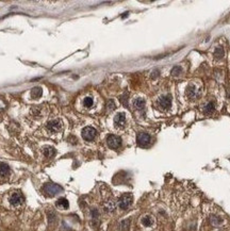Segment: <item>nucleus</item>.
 <instances>
[{"mask_svg":"<svg viewBox=\"0 0 230 231\" xmlns=\"http://www.w3.org/2000/svg\"><path fill=\"white\" fill-rule=\"evenodd\" d=\"M43 191L47 196L52 197V196H55V195H58V194H60V193H62L63 188L61 185H59V184L49 182V183H46L44 185Z\"/></svg>","mask_w":230,"mask_h":231,"instance_id":"1","label":"nucleus"},{"mask_svg":"<svg viewBox=\"0 0 230 231\" xmlns=\"http://www.w3.org/2000/svg\"><path fill=\"white\" fill-rule=\"evenodd\" d=\"M62 122L60 119H53V120L47 122L46 129L50 133H58L59 131H61V129H62Z\"/></svg>","mask_w":230,"mask_h":231,"instance_id":"2","label":"nucleus"},{"mask_svg":"<svg viewBox=\"0 0 230 231\" xmlns=\"http://www.w3.org/2000/svg\"><path fill=\"white\" fill-rule=\"evenodd\" d=\"M133 201V196L131 194H124L119 198V201H118V206L121 208V210H127Z\"/></svg>","mask_w":230,"mask_h":231,"instance_id":"3","label":"nucleus"},{"mask_svg":"<svg viewBox=\"0 0 230 231\" xmlns=\"http://www.w3.org/2000/svg\"><path fill=\"white\" fill-rule=\"evenodd\" d=\"M107 144L109 146L111 149H117L119 148L121 145V140L119 136L117 135H114V134H111L109 136L107 137Z\"/></svg>","mask_w":230,"mask_h":231,"instance_id":"4","label":"nucleus"},{"mask_svg":"<svg viewBox=\"0 0 230 231\" xmlns=\"http://www.w3.org/2000/svg\"><path fill=\"white\" fill-rule=\"evenodd\" d=\"M97 135V131L94 129L93 127H85L82 130V137L87 142L93 141Z\"/></svg>","mask_w":230,"mask_h":231,"instance_id":"5","label":"nucleus"},{"mask_svg":"<svg viewBox=\"0 0 230 231\" xmlns=\"http://www.w3.org/2000/svg\"><path fill=\"white\" fill-rule=\"evenodd\" d=\"M137 141L139 146H141V147H147L150 144V142H151V137H150V135L148 133L142 132V133H139Z\"/></svg>","mask_w":230,"mask_h":231,"instance_id":"6","label":"nucleus"},{"mask_svg":"<svg viewBox=\"0 0 230 231\" xmlns=\"http://www.w3.org/2000/svg\"><path fill=\"white\" fill-rule=\"evenodd\" d=\"M10 202L12 206H19L23 202V196L20 192H14L10 197Z\"/></svg>","mask_w":230,"mask_h":231,"instance_id":"7","label":"nucleus"},{"mask_svg":"<svg viewBox=\"0 0 230 231\" xmlns=\"http://www.w3.org/2000/svg\"><path fill=\"white\" fill-rule=\"evenodd\" d=\"M158 105H159L161 109H169L171 106H172V98L169 96H163L158 100Z\"/></svg>","mask_w":230,"mask_h":231,"instance_id":"8","label":"nucleus"},{"mask_svg":"<svg viewBox=\"0 0 230 231\" xmlns=\"http://www.w3.org/2000/svg\"><path fill=\"white\" fill-rule=\"evenodd\" d=\"M114 125L116 128H123L126 125V117L124 113H117L114 117Z\"/></svg>","mask_w":230,"mask_h":231,"instance_id":"9","label":"nucleus"},{"mask_svg":"<svg viewBox=\"0 0 230 231\" xmlns=\"http://www.w3.org/2000/svg\"><path fill=\"white\" fill-rule=\"evenodd\" d=\"M185 94H187V98L195 99L197 97V87L194 84H189L187 87V91H185Z\"/></svg>","mask_w":230,"mask_h":231,"instance_id":"10","label":"nucleus"},{"mask_svg":"<svg viewBox=\"0 0 230 231\" xmlns=\"http://www.w3.org/2000/svg\"><path fill=\"white\" fill-rule=\"evenodd\" d=\"M10 174V166L7 163L0 162V177H7Z\"/></svg>","mask_w":230,"mask_h":231,"instance_id":"11","label":"nucleus"},{"mask_svg":"<svg viewBox=\"0 0 230 231\" xmlns=\"http://www.w3.org/2000/svg\"><path fill=\"white\" fill-rule=\"evenodd\" d=\"M43 152L45 154V157L50 159V158H53L55 156V149L51 146H46V147H44Z\"/></svg>","mask_w":230,"mask_h":231,"instance_id":"12","label":"nucleus"},{"mask_svg":"<svg viewBox=\"0 0 230 231\" xmlns=\"http://www.w3.org/2000/svg\"><path fill=\"white\" fill-rule=\"evenodd\" d=\"M103 208H105V210L107 212H113L115 210V202L112 199L107 200L105 204H103Z\"/></svg>","mask_w":230,"mask_h":231,"instance_id":"13","label":"nucleus"},{"mask_svg":"<svg viewBox=\"0 0 230 231\" xmlns=\"http://www.w3.org/2000/svg\"><path fill=\"white\" fill-rule=\"evenodd\" d=\"M133 107L137 110H143L145 108V100L143 98H137V99H134Z\"/></svg>","mask_w":230,"mask_h":231,"instance_id":"14","label":"nucleus"},{"mask_svg":"<svg viewBox=\"0 0 230 231\" xmlns=\"http://www.w3.org/2000/svg\"><path fill=\"white\" fill-rule=\"evenodd\" d=\"M57 207L61 208V209H67L69 207V204H68V200L66 198H60V199L57 201Z\"/></svg>","mask_w":230,"mask_h":231,"instance_id":"15","label":"nucleus"},{"mask_svg":"<svg viewBox=\"0 0 230 231\" xmlns=\"http://www.w3.org/2000/svg\"><path fill=\"white\" fill-rule=\"evenodd\" d=\"M42 96V89L39 86H35L31 90V97L32 98H39Z\"/></svg>","mask_w":230,"mask_h":231,"instance_id":"16","label":"nucleus"},{"mask_svg":"<svg viewBox=\"0 0 230 231\" xmlns=\"http://www.w3.org/2000/svg\"><path fill=\"white\" fill-rule=\"evenodd\" d=\"M224 55H225V52H224V49H223L222 47H217L216 49H215V51H214L215 59H217V60L223 59V58H224Z\"/></svg>","mask_w":230,"mask_h":231,"instance_id":"17","label":"nucleus"},{"mask_svg":"<svg viewBox=\"0 0 230 231\" xmlns=\"http://www.w3.org/2000/svg\"><path fill=\"white\" fill-rule=\"evenodd\" d=\"M210 222H211V224H212V225H214V226H219V225L223 223L222 218H219V217H217V216H215V215L211 216Z\"/></svg>","mask_w":230,"mask_h":231,"instance_id":"18","label":"nucleus"},{"mask_svg":"<svg viewBox=\"0 0 230 231\" xmlns=\"http://www.w3.org/2000/svg\"><path fill=\"white\" fill-rule=\"evenodd\" d=\"M142 224L144 225L145 227H150L152 225V218L150 216H145L142 218Z\"/></svg>","mask_w":230,"mask_h":231,"instance_id":"19","label":"nucleus"},{"mask_svg":"<svg viewBox=\"0 0 230 231\" xmlns=\"http://www.w3.org/2000/svg\"><path fill=\"white\" fill-rule=\"evenodd\" d=\"M94 103V100L92 97H86L84 98V100H83V106L85 107V108H91V107L93 106Z\"/></svg>","mask_w":230,"mask_h":231,"instance_id":"20","label":"nucleus"},{"mask_svg":"<svg viewBox=\"0 0 230 231\" xmlns=\"http://www.w3.org/2000/svg\"><path fill=\"white\" fill-rule=\"evenodd\" d=\"M129 226H130V219H125V220H123L121 224V227L123 231H128Z\"/></svg>","mask_w":230,"mask_h":231,"instance_id":"21","label":"nucleus"},{"mask_svg":"<svg viewBox=\"0 0 230 231\" xmlns=\"http://www.w3.org/2000/svg\"><path fill=\"white\" fill-rule=\"evenodd\" d=\"M213 111H214V103H213V102H209L207 106H206L205 112H206L207 114H211Z\"/></svg>","mask_w":230,"mask_h":231,"instance_id":"22","label":"nucleus"},{"mask_svg":"<svg viewBox=\"0 0 230 231\" xmlns=\"http://www.w3.org/2000/svg\"><path fill=\"white\" fill-rule=\"evenodd\" d=\"M181 74V67L180 66H175L172 69V75L173 76H179Z\"/></svg>","mask_w":230,"mask_h":231,"instance_id":"23","label":"nucleus"},{"mask_svg":"<svg viewBox=\"0 0 230 231\" xmlns=\"http://www.w3.org/2000/svg\"><path fill=\"white\" fill-rule=\"evenodd\" d=\"M107 108L109 111H112V110L115 109V102L113 100H109V101L107 102Z\"/></svg>","mask_w":230,"mask_h":231,"instance_id":"24","label":"nucleus"},{"mask_svg":"<svg viewBox=\"0 0 230 231\" xmlns=\"http://www.w3.org/2000/svg\"><path fill=\"white\" fill-rule=\"evenodd\" d=\"M55 219V213H53L52 211L48 212V220H49L50 223H52Z\"/></svg>","mask_w":230,"mask_h":231,"instance_id":"25","label":"nucleus"},{"mask_svg":"<svg viewBox=\"0 0 230 231\" xmlns=\"http://www.w3.org/2000/svg\"><path fill=\"white\" fill-rule=\"evenodd\" d=\"M127 98H128V94H124L121 97V101L123 102L124 106H127Z\"/></svg>","mask_w":230,"mask_h":231,"instance_id":"26","label":"nucleus"},{"mask_svg":"<svg viewBox=\"0 0 230 231\" xmlns=\"http://www.w3.org/2000/svg\"><path fill=\"white\" fill-rule=\"evenodd\" d=\"M159 73H160V71H158V69L153 71H152V75H151V78H157V77L159 76Z\"/></svg>","mask_w":230,"mask_h":231,"instance_id":"27","label":"nucleus"}]
</instances>
